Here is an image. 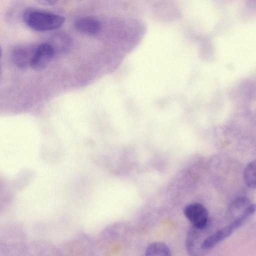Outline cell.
Listing matches in <instances>:
<instances>
[{
    "instance_id": "obj_1",
    "label": "cell",
    "mask_w": 256,
    "mask_h": 256,
    "mask_svg": "<svg viewBox=\"0 0 256 256\" xmlns=\"http://www.w3.org/2000/svg\"><path fill=\"white\" fill-rule=\"evenodd\" d=\"M22 18L28 26L38 32L55 30L65 22V18L62 16L34 8L26 9Z\"/></svg>"
},
{
    "instance_id": "obj_2",
    "label": "cell",
    "mask_w": 256,
    "mask_h": 256,
    "mask_svg": "<svg viewBox=\"0 0 256 256\" xmlns=\"http://www.w3.org/2000/svg\"><path fill=\"white\" fill-rule=\"evenodd\" d=\"M256 212V208L253 206H250L238 218L206 238L202 243L201 248L203 250H208L215 246L230 236Z\"/></svg>"
},
{
    "instance_id": "obj_3",
    "label": "cell",
    "mask_w": 256,
    "mask_h": 256,
    "mask_svg": "<svg viewBox=\"0 0 256 256\" xmlns=\"http://www.w3.org/2000/svg\"><path fill=\"white\" fill-rule=\"evenodd\" d=\"M184 214L196 228L200 230L206 226L208 212L202 204L194 202L186 205L184 208Z\"/></svg>"
},
{
    "instance_id": "obj_4",
    "label": "cell",
    "mask_w": 256,
    "mask_h": 256,
    "mask_svg": "<svg viewBox=\"0 0 256 256\" xmlns=\"http://www.w3.org/2000/svg\"><path fill=\"white\" fill-rule=\"evenodd\" d=\"M55 54L52 46L48 43H43L36 46L30 66L36 70L46 68Z\"/></svg>"
},
{
    "instance_id": "obj_5",
    "label": "cell",
    "mask_w": 256,
    "mask_h": 256,
    "mask_svg": "<svg viewBox=\"0 0 256 256\" xmlns=\"http://www.w3.org/2000/svg\"><path fill=\"white\" fill-rule=\"evenodd\" d=\"M36 48V46H20L15 47L11 54L12 63L22 70L30 66Z\"/></svg>"
},
{
    "instance_id": "obj_6",
    "label": "cell",
    "mask_w": 256,
    "mask_h": 256,
    "mask_svg": "<svg viewBox=\"0 0 256 256\" xmlns=\"http://www.w3.org/2000/svg\"><path fill=\"white\" fill-rule=\"evenodd\" d=\"M74 27L78 32L89 36H95L102 30L100 22L92 16H82L76 18L74 22Z\"/></svg>"
},
{
    "instance_id": "obj_7",
    "label": "cell",
    "mask_w": 256,
    "mask_h": 256,
    "mask_svg": "<svg viewBox=\"0 0 256 256\" xmlns=\"http://www.w3.org/2000/svg\"><path fill=\"white\" fill-rule=\"evenodd\" d=\"M48 42L52 46L55 54H63L68 52L72 44L70 37L62 32L53 34Z\"/></svg>"
},
{
    "instance_id": "obj_8",
    "label": "cell",
    "mask_w": 256,
    "mask_h": 256,
    "mask_svg": "<svg viewBox=\"0 0 256 256\" xmlns=\"http://www.w3.org/2000/svg\"><path fill=\"white\" fill-rule=\"evenodd\" d=\"M252 204L246 197H240L234 200L228 208L227 216L232 221L240 216Z\"/></svg>"
},
{
    "instance_id": "obj_9",
    "label": "cell",
    "mask_w": 256,
    "mask_h": 256,
    "mask_svg": "<svg viewBox=\"0 0 256 256\" xmlns=\"http://www.w3.org/2000/svg\"><path fill=\"white\" fill-rule=\"evenodd\" d=\"M147 256H169L171 251L169 247L161 242H154L148 246L145 250Z\"/></svg>"
},
{
    "instance_id": "obj_10",
    "label": "cell",
    "mask_w": 256,
    "mask_h": 256,
    "mask_svg": "<svg viewBox=\"0 0 256 256\" xmlns=\"http://www.w3.org/2000/svg\"><path fill=\"white\" fill-rule=\"evenodd\" d=\"M243 178L248 187L256 188V160L246 164L244 170Z\"/></svg>"
},
{
    "instance_id": "obj_11",
    "label": "cell",
    "mask_w": 256,
    "mask_h": 256,
    "mask_svg": "<svg viewBox=\"0 0 256 256\" xmlns=\"http://www.w3.org/2000/svg\"><path fill=\"white\" fill-rule=\"evenodd\" d=\"M40 4L45 6H51L55 4L58 0H36Z\"/></svg>"
}]
</instances>
